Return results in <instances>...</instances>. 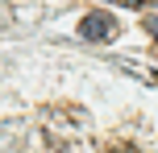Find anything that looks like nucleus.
I'll use <instances>...</instances> for the list:
<instances>
[{
  "mask_svg": "<svg viewBox=\"0 0 158 153\" xmlns=\"http://www.w3.org/2000/svg\"><path fill=\"white\" fill-rule=\"evenodd\" d=\"M79 33H83L87 41H104V37L117 33V17H108V13H87L83 21H79Z\"/></svg>",
  "mask_w": 158,
  "mask_h": 153,
  "instance_id": "obj_1",
  "label": "nucleus"
},
{
  "mask_svg": "<svg viewBox=\"0 0 158 153\" xmlns=\"http://www.w3.org/2000/svg\"><path fill=\"white\" fill-rule=\"evenodd\" d=\"M117 4H125V8H146L150 0H117Z\"/></svg>",
  "mask_w": 158,
  "mask_h": 153,
  "instance_id": "obj_2",
  "label": "nucleus"
},
{
  "mask_svg": "<svg viewBox=\"0 0 158 153\" xmlns=\"http://www.w3.org/2000/svg\"><path fill=\"white\" fill-rule=\"evenodd\" d=\"M146 29H150L154 37H158V17H146Z\"/></svg>",
  "mask_w": 158,
  "mask_h": 153,
  "instance_id": "obj_3",
  "label": "nucleus"
},
{
  "mask_svg": "<svg viewBox=\"0 0 158 153\" xmlns=\"http://www.w3.org/2000/svg\"><path fill=\"white\" fill-rule=\"evenodd\" d=\"M108 153H142V149H129V145H121V149H108Z\"/></svg>",
  "mask_w": 158,
  "mask_h": 153,
  "instance_id": "obj_4",
  "label": "nucleus"
},
{
  "mask_svg": "<svg viewBox=\"0 0 158 153\" xmlns=\"http://www.w3.org/2000/svg\"><path fill=\"white\" fill-rule=\"evenodd\" d=\"M154 58H158V46H154Z\"/></svg>",
  "mask_w": 158,
  "mask_h": 153,
  "instance_id": "obj_5",
  "label": "nucleus"
}]
</instances>
